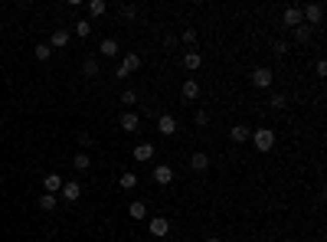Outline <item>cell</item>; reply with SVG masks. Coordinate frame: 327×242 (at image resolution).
Wrapping results in <instances>:
<instances>
[{"label":"cell","instance_id":"8fae6325","mask_svg":"<svg viewBox=\"0 0 327 242\" xmlns=\"http://www.w3.org/2000/svg\"><path fill=\"white\" fill-rule=\"evenodd\" d=\"M118 124H121L124 134H131V131H137V124H141V118H137L134 112H121V118H118Z\"/></svg>","mask_w":327,"mask_h":242},{"label":"cell","instance_id":"1f68e13d","mask_svg":"<svg viewBox=\"0 0 327 242\" xmlns=\"http://www.w3.org/2000/svg\"><path fill=\"white\" fill-rule=\"evenodd\" d=\"M180 39H183V43H197V30H193V26H190V30H183V33H180Z\"/></svg>","mask_w":327,"mask_h":242},{"label":"cell","instance_id":"f1b7e54d","mask_svg":"<svg viewBox=\"0 0 327 242\" xmlns=\"http://www.w3.org/2000/svg\"><path fill=\"white\" fill-rule=\"evenodd\" d=\"M134 102H137V92L134 88H124L121 92V105H134Z\"/></svg>","mask_w":327,"mask_h":242},{"label":"cell","instance_id":"f546056e","mask_svg":"<svg viewBox=\"0 0 327 242\" xmlns=\"http://www.w3.org/2000/svg\"><path fill=\"white\" fill-rule=\"evenodd\" d=\"M268 105H272V108H278V112H282V108L288 105V99H285V95H278V92H275L272 99H268Z\"/></svg>","mask_w":327,"mask_h":242},{"label":"cell","instance_id":"5bb4252c","mask_svg":"<svg viewBox=\"0 0 327 242\" xmlns=\"http://www.w3.org/2000/svg\"><path fill=\"white\" fill-rule=\"evenodd\" d=\"M118 53H121V50H118V39H102V43H99V56L115 59Z\"/></svg>","mask_w":327,"mask_h":242},{"label":"cell","instance_id":"7402d4cb","mask_svg":"<svg viewBox=\"0 0 327 242\" xmlns=\"http://www.w3.org/2000/svg\"><path fill=\"white\" fill-rule=\"evenodd\" d=\"M118 186H121V190H134V186H137V174L124 170V174H121V180H118Z\"/></svg>","mask_w":327,"mask_h":242},{"label":"cell","instance_id":"5b68a950","mask_svg":"<svg viewBox=\"0 0 327 242\" xmlns=\"http://www.w3.org/2000/svg\"><path fill=\"white\" fill-rule=\"evenodd\" d=\"M154 154H157V148H154V144H148V141H144V144H137V148L131 151V157H134L137 164H148Z\"/></svg>","mask_w":327,"mask_h":242},{"label":"cell","instance_id":"44dd1931","mask_svg":"<svg viewBox=\"0 0 327 242\" xmlns=\"http://www.w3.org/2000/svg\"><path fill=\"white\" fill-rule=\"evenodd\" d=\"M200 66H203V56H200V53H186L183 56V69L193 72V69H200Z\"/></svg>","mask_w":327,"mask_h":242},{"label":"cell","instance_id":"836d02e7","mask_svg":"<svg viewBox=\"0 0 327 242\" xmlns=\"http://www.w3.org/2000/svg\"><path fill=\"white\" fill-rule=\"evenodd\" d=\"M79 144H82V148H88V144H92V134H88V131H82V134H79Z\"/></svg>","mask_w":327,"mask_h":242},{"label":"cell","instance_id":"d6986e66","mask_svg":"<svg viewBox=\"0 0 327 242\" xmlns=\"http://www.w3.org/2000/svg\"><path fill=\"white\" fill-rule=\"evenodd\" d=\"M311 36H314V26H308V23H301L295 30V39H298V43H311Z\"/></svg>","mask_w":327,"mask_h":242},{"label":"cell","instance_id":"603a6c76","mask_svg":"<svg viewBox=\"0 0 327 242\" xmlns=\"http://www.w3.org/2000/svg\"><path fill=\"white\" fill-rule=\"evenodd\" d=\"M75 36L88 39V36H92V23H88V20H75Z\"/></svg>","mask_w":327,"mask_h":242},{"label":"cell","instance_id":"83f0119b","mask_svg":"<svg viewBox=\"0 0 327 242\" xmlns=\"http://www.w3.org/2000/svg\"><path fill=\"white\" fill-rule=\"evenodd\" d=\"M193 124H197V128H206V124H210V112H203V108H200V112L193 115Z\"/></svg>","mask_w":327,"mask_h":242},{"label":"cell","instance_id":"2e32d148","mask_svg":"<svg viewBox=\"0 0 327 242\" xmlns=\"http://www.w3.org/2000/svg\"><path fill=\"white\" fill-rule=\"evenodd\" d=\"M62 183H66V180H62L59 174H46V180H43L46 193H59V190H62Z\"/></svg>","mask_w":327,"mask_h":242},{"label":"cell","instance_id":"9c48e42d","mask_svg":"<svg viewBox=\"0 0 327 242\" xmlns=\"http://www.w3.org/2000/svg\"><path fill=\"white\" fill-rule=\"evenodd\" d=\"M62 200H66V203H75V200L82 197V183H75V180H69V183H62Z\"/></svg>","mask_w":327,"mask_h":242},{"label":"cell","instance_id":"52a82bcc","mask_svg":"<svg viewBox=\"0 0 327 242\" xmlns=\"http://www.w3.org/2000/svg\"><path fill=\"white\" fill-rule=\"evenodd\" d=\"M151 177H154L157 186H167V183H173V167H167V164H157Z\"/></svg>","mask_w":327,"mask_h":242},{"label":"cell","instance_id":"4316f807","mask_svg":"<svg viewBox=\"0 0 327 242\" xmlns=\"http://www.w3.org/2000/svg\"><path fill=\"white\" fill-rule=\"evenodd\" d=\"M39 210H56V193H43L39 197Z\"/></svg>","mask_w":327,"mask_h":242},{"label":"cell","instance_id":"4dcf8cb0","mask_svg":"<svg viewBox=\"0 0 327 242\" xmlns=\"http://www.w3.org/2000/svg\"><path fill=\"white\" fill-rule=\"evenodd\" d=\"M288 50H291V43H285V39H278V43L272 46V53H275V56H285Z\"/></svg>","mask_w":327,"mask_h":242},{"label":"cell","instance_id":"cb8c5ba5","mask_svg":"<svg viewBox=\"0 0 327 242\" xmlns=\"http://www.w3.org/2000/svg\"><path fill=\"white\" fill-rule=\"evenodd\" d=\"M72 167H75V170H88V167H92V157H88L85 151H82V154H75V157H72Z\"/></svg>","mask_w":327,"mask_h":242},{"label":"cell","instance_id":"484cf974","mask_svg":"<svg viewBox=\"0 0 327 242\" xmlns=\"http://www.w3.org/2000/svg\"><path fill=\"white\" fill-rule=\"evenodd\" d=\"M105 10H108V4H105V0H92V4H88V13H92V17H102Z\"/></svg>","mask_w":327,"mask_h":242},{"label":"cell","instance_id":"ba28073f","mask_svg":"<svg viewBox=\"0 0 327 242\" xmlns=\"http://www.w3.org/2000/svg\"><path fill=\"white\" fill-rule=\"evenodd\" d=\"M249 137H252V128H249V124H236V128H229V141L232 144H246Z\"/></svg>","mask_w":327,"mask_h":242},{"label":"cell","instance_id":"30bf717a","mask_svg":"<svg viewBox=\"0 0 327 242\" xmlns=\"http://www.w3.org/2000/svg\"><path fill=\"white\" fill-rule=\"evenodd\" d=\"M157 131H161L164 137L177 134V118H173V115H161V118H157Z\"/></svg>","mask_w":327,"mask_h":242},{"label":"cell","instance_id":"d590c367","mask_svg":"<svg viewBox=\"0 0 327 242\" xmlns=\"http://www.w3.org/2000/svg\"><path fill=\"white\" fill-rule=\"evenodd\" d=\"M206 242H222V239H219V236H210V239H206Z\"/></svg>","mask_w":327,"mask_h":242},{"label":"cell","instance_id":"d4e9b609","mask_svg":"<svg viewBox=\"0 0 327 242\" xmlns=\"http://www.w3.org/2000/svg\"><path fill=\"white\" fill-rule=\"evenodd\" d=\"M33 56H36L39 62H46V59H50V56H53V50H50V43H39V46H36V50H33Z\"/></svg>","mask_w":327,"mask_h":242},{"label":"cell","instance_id":"6da1fadb","mask_svg":"<svg viewBox=\"0 0 327 242\" xmlns=\"http://www.w3.org/2000/svg\"><path fill=\"white\" fill-rule=\"evenodd\" d=\"M249 141L255 144V151H262V154H268V151L275 148V131H272V128H255Z\"/></svg>","mask_w":327,"mask_h":242},{"label":"cell","instance_id":"e0dca14e","mask_svg":"<svg viewBox=\"0 0 327 242\" xmlns=\"http://www.w3.org/2000/svg\"><path fill=\"white\" fill-rule=\"evenodd\" d=\"M62 50V46H69V30H53V39H50V50Z\"/></svg>","mask_w":327,"mask_h":242},{"label":"cell","instance_id":"9a60e30c","mask_svg":"<svg viewBox=\"0 0 327 242\" xmlns=\"http://www.w3.org/2000/svg\"><path fill=\"white\" fill-rule=\"evenodd\" d=\"M206 167H210V157H206L203 151H197V154L190 157V170H197V174H203Z\"/></svg>","mask_w":327,"mask_h":242},{"label":"cell","instance_id":"ac0fdd59","mask_svg":"<svg viewBox=\"0 0 327 242\" xmlns=\"http://www.w3.org/2000/svg\"><path fill=\"white\" fill-rule=\"evenodd\" d=\"M128 216L131 219H148V206H144L141 200H134V203L128 206Z\"/></svg>","mask_w":327,"mask_h":242},{"label":"cell","instance_id":"8992f818","mask_svg":"<svg viewBox=\"0 0 327 242\" xmlns=\"http://www.w3.org/2000/svg\"><path fill=\"white\" fill-rule=\"evenodd\" d=\"M252 85L255 88H268V85H272V69H265V66L252 69Z\"/></svg>","mask_w":327,"mask_h":242},{"label":"cell","instance_id":"e575fe53","mask_svg":"<svg viewBox=\"0 0 327 242\" xmlns=\"http://www.w3.org/2000/svg\"><path fill=\"white\" fill-rule=\"evenodd\" d=\"M314 69H317V75H321V79H324V75H327V62H324V59H321V62H317V66H314Z\"/></svg>","mask_w":327,"mask_h":242},{"label":"cell","instance_id":"4fadbf2b","mask_svg":"<svg viewBox=\"0 0 327 242\" xmlns=\"http://www.w3.org/2000/svg\"><path fill=\"white\" fill-rule=\"evenodd\" d=\"M167 232H170V219L151 216V236H167Z\"/></svg>","mask_w":327,"mask_h":242},{"label":"cell","instance_id":"7c38bea8","mask_svg":"<svg viewBox=\"0 0 327 242\" xmlns=\"http://www.w3.org/2000/svg\"><path fill=\"white\" fill-rule=\"evenodd\" d=\"M180 95H183L186 102H197L200 99V82L197 79H186L183 85H180Z\"/></svg>","mask_w":327,"mask_h":242},{"label":"cell","instance_id":"ffe728a7","mask_svg":"<svg viewBox=\"0 0 327 242\" xmlns=\"http://www.w3.org/2000/svg\"><path fill=\"white\" fill-rule=\"evenodd\" d=\"M82 75H88V79L99 75V59H95V56H88L85 62H82Z\"/></svg>","mask_w":327,"mask_h":242},{"label":"cell","instance_id":"d6a6232c","mask_svg":"<svg viewBox=\"0 0 327 242\" xmlns=\"http://www.w3.org/2000/svg\"><path fill=\"white\" fill-rule=\"evenodd\" d=\"M121 17H124V20H134V17H137V7H134V4H128V7L121 10Z\"/></svg>","mask_w":327,"mask_h":242},{"label":"cell","instance_id":"3957f363","mask_svg":"<svg viewBox=\"0 0 327 242\" xmlns=\"http://www.w3.org/2000/svg\"><path fill=\"white\" fill-rule=\"evenodd\" d=\"M301 20H304L308 26H317V23L324 20V7H321V4H304V7H301Z\"/></svg>","mask_w":327,"mask_h":242},{"label":"cell","instance_id":"277c9868","mask_svg":"<svg viewBox=\"0 0 327 242\" xmlns=\"http://www.w3.org/2000/svg\"><path fill=\"white\" fill-rule=\"evenodd\" d=\"M304 20H301V7H285L282 10V26H288V30H298Z\"/></svg>","mask_w":327,"mask_h":242},{"label":"cell","instance_id":"7a4b0ae2","mask_svg":"<svg viewBox=\"0 0 327 242\" xmlns=\"http://www.w3.org/2000/svg\"><path fill=\"white\" fill-rule=\"evenodd\" d=\"M137 69H141V56H137V53H124V59L118 62L115 75H118V79H128L131 72H137Z\"/></svg>","mask_w":327,"mask_h":242}]
</instances>
